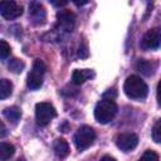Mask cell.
Returning a JSON list of instances; mask_svg holds the SVG:
<instances>
[{
    "instance_id": "6da1fadb",
    "label": "cell",
    "mask_w": 161,
    "mask_h": 161,
    "mask_svg": "<svg viewBox=\"0 0 161 161\" xmlns=\"http://www.w3.org/2000/svg\"><path fill=\"white\" fill-rule=\"evenodd\" d=\"M123 91L128 98L143 99L148 93V87L138 75H130L125 80Z\"/></svg>"
},
{
    "instance_id": "7a4b0ae2",
    "label": "cell",
    "mask_w": 161,
    "mask_h": 161,
    "mask_svg": "<svg viewBox=\"0 0 161 161\" xmlns=\"http://www.w3.org/2000/svg\"><path fill=\"white\" fill-rule=\"evenodd\" d=\"M117 113V104L112 98H102L94 108V118L102 123H109Z\"/></svg>"
},
{
    "instance_id": "3957f363",
    "label": "cell",
    "mask_w": 161,
    "mask_h": 161,
    "mask_svg": "<svg viewBox=\"0 0 161 161\" xmlns=\"http://www.w3.org/2000/svg\"><path fill=\"white\" fill-rule=\"evenodd\" d=\"M96 140V132L89 126H82L74 135V145L78 151H84Z\"/></svg>"
},
{
    "instance_id": "277c9868",
    "label": "cell",
    "mask_w": 161,
    "mask_h": 161,
    "mask_svg": "<svg viewBox=\"0 0 161 161\" xmlns=\"http://www.w3.org/2000/svg\"><path fill=\"white\" fill-rule=\"evenodd\" d=\"M45 64L43 60L40 59H35V62L33 63V68L28 74V79H26V84L30 89H38L40 88V86L43 84V78H44V73H45Z\"/></svg>"
},
{
    "instance_id": "5b68a950",
    "label": "cell",
    "mask_w": 161,
    "mask_h": 161,
    "mask_svg": "<svg viewBox=\"0 0 161 161\" xmlns=\"http://www.w3.org/2000/svg\"><path fill=\"white\" fill-rule=\"evenodd\" d=\"M57 116L55 108L48 102H40L35 106V119L39 126H47Z\"/></svg>"
},
{
    "instance_id": "8992f818",
    "label": "cell",
    "mask_w": 161,
    "mask_h": 161,
    "mask_svg": "<svg viewBox=\"0 0 161 161\" xmlns=\"http://www.w3.org/2000/svg\"><path fill=\"white\" fill-rule=\"evenodd\" d=\"M75 19L70 10H60L57 13V28L64 33H70L75 26Z\"/></svg>"
},
{
    "instance_id": "52a82bcc",
    "label": "cell",
    "mask_w": 161,
    "mask_h": 161,
    "mask_svg": "<svg viewBox=\"0 0 161 161\" xmlns=\"http://www.w3.org/2000/svg\"><path fill=\"white\" fill-rule=\"evenodd\" d=\"M161 42V31L158 28H152L145 33L141 40V47L145 50H153L160 47Z\"/></svg>"
},
{
    "instance_id": "ba28073f",
    "label": "cell",
    "mask_w": 161,
    "mask_h": 161,
    "mask_svg": "<svg viewBox=\"0 0 161 161\" xmlns=\"http://www.w3.org/2000/svg\"><path fill=\"white\" fill-rule=\"evenodd\" d=\"M23 14V6L15 1H0V15L6 20H13Z\"/></svg>"
},
{
    "instance_id": "9c48e42d",
    "label": "cell",
    "mask_w": 161,
    "mask_h": 161,
    "mask_svg": "<svg viewBox=\"0 0 161 161\" xmlns=\"http://www.w3.org/2000/svg\"><path fill=\"white\" fill-rule=\"evenodd\" d=\"M116 145L119 150L128 152L138 145V136L133 132H123L116 137Z\"/></svg>"
},
{
    "instance_id": "30bf717a",
    "label": "cell",
    "mask_w": 161,
    "mask_h": 161,
    "mask_svg": "<svg viewBox=\"0 0 161 161\" xmlns=\"http://www.w3.org/2000/svg\"><path fill=\"white\" fill-rule=\"evenodd\" d=\"M29 19L34 25H43L47 19V11L44 6L38 1L29 4Z\"/></svg>"
},
{
    "instance_id": "8fae6325",
    "label": "cell",
    "mask_w": 161,
    "mask_h": 161,
    "mask_svg": "<svg viewBox=\"0 0 161 161\" xmlns=\"http://www.w3.org/2000/svg\"><path fill=\"white\" fill-rule=\"evenodd\" d=\"M94 77L93 70L91 69H75L72 74V82L74 84H83L86 80H88L89 78Z\"/></svg>"
},
{
    "instance_id": "7c38bea8",
    "label": "cell",
    "mask_w": 161,
    "mask_h": 161,
    "mask_svg": "<svg viewBox=\"0 0 161 161\" xmlns=\"http://www.w3.org/2000/svg\"><path fill=\"white\" fill-rule=\"evenodd\" d=\"M53 150L59 158H64L69 153V145L64 138H57L53 145Z\"/></svg>"
},
{
    "instance_id": "4fadbf2b",
    "label": "cell",
    "mask_w": 161,
    "mask_h": 161,
    "mask_svg": "<svg viewBox=\"0 0 161 161\" xmlns=\"http://www.w3.org/2000/svg\"><path fill=\"white\" fill-rule=\"evenodd\" d=\"M15 152V147L8 142H0V161L9 160Z\"/></svg>"
},
{
    "instance_id": "5bb4252c",
    "label": "cell",
    "mask_w": 161,
    "mask_h": 161,
    "mask_svg": "<svg viewBox=\"0 0 161 161\" xmlns=\"http://www.w3.org/2000/svg\"><path fill=\"white\" fill-rule=\"evenodd\" d=\"M4 116L6 119H9L10 122L13 123H16L19 119H20V116H21V112L20 109L16 107V106H13V107H8L4 109Z\"/></svg>"
},
{
    "instance_id": "9a60e30c",
    "label": "cell",
    "mask_w": 161,
    "mask_h": 161,
    "mask_svg": "<svg viewBox=\"0 0 161 161\" xmlns=\"http://www.w3.org/2000/svg\"><path fill=\"white\" fill-rule=\"evenodd\" d=\"M11 92H13L11 82L6 78H1L0 79V99H5V98L10 97Z\"/></svg>"
},
{
    "instance_id": "2e32d148",
    "label": "cell",
    "mask_w": 161,
    "mask_h": 161,
    "mask_svg": "<svg viewBox=\"0 0 161 161\" xmlns=\"http://www.w3.org/2000/svg\"><path fill=\"white\" fill-rule=\"evenodd\" d=\"M136 67H137V70L141 72V73H143L145 75H151L153 73V69H155L156 64H153V63H151L148 60L141 59V60H138V63H137Z\"/></svg>"
},
{
    "instance_id": "e0dca14e",
    "label": "cell",
    "mask_w": 161,
    "mask_h": 161,
    "mask_svg": "<svg viewBox=\"0 0 161 161\" xmlns=\"http://www.w3.org/2000/svg\"><path fill=\"white\" fill-rule=\"evenodd\" d=\"M8 65H9V69H10L11 72H14V73H21L23 69H24V67H25L24 62H23L21 59H18V58L11 59Z\"/></svg>"
},
{
    "instance_id": "ac0fdd59",
    "label": "cell",
    "mask_w": 161,
    "mask_h": 161,
    "mask_svg": "<svg viewBox=\"0 0 161 161\" xmlns=\"http://www.w3.org/2000/svg\"><path fill=\"white\" fill-rule=\"evenodd\" d=\"M152 138L156 143H160L161 142V121L157 119L153 128H152Z\"/></svg>"
},
{
    "instance_id": "d6986e66",
    "label": "cell",
    "mask_w": 161,
    "mask_h": 161,
    "mask_svg": "<svg viewBox=\"0 0 161 161\" xmlns=\"http://www.w3.org/2000/svg\"><path fill=\"white\" fill-rule=\"evenodd\" d=\"M138 161H158V155L152 150H147L143 152Z\"/></svg>"
},
{
    "instance_id": "ffe728a7",
    "label": "cell",
    "mask_w": 161,
    "mask_h": 161,
    "mask_svg": "<svg viewBox=\"0 0 161 161\" xmlns=\"http://www.w3.org/2000/svg\"><path fill=\"white\" fill-rule=\"evenodd\" d=\"M10 54V45L5 40H0V59L8 58Z\"/></svg>"
},
{
    "instance_id": "44dd1931",
    "label": "cell",
    "mask_w": 161,
    "mask_h": 161,
    "mask_svg": "<svg viewBox=\"0 0 161 161\" xmlns=\"http://www.w3.org/2000/svg\"><path fill=\"white\" fill-rule=\"evenodd\" d=\"M6 135H8V128L4 125V122L0 121V137H5Z\"/></svg>"
},
{
    "instance_id": "7402d4cb",
    "label": "cell",
    "mask_w": 161,
    "mask_h": 161,
    "mask_svg": "<svg viewBox=\"0 0 161 161\" xmlns=\"http://www.w3.org/2000/svg\"><path fill=\"white\" fill-rule=\"evenodd\" d=\"M101 161H116V158H114V157H112V156L106 155V156H103V157H102V160H101Z\"/></svg>"
},
{
    "instance_id": "603a6c76",
    "label": "cell",
    "mask_w": 161,
    "mask_h": 161,
    "mask_svg": "<svg viewBox=\"0 0 161 161\" xmlns=\"http://www.w3.org/2000/svg\"><path fill=\"white\" fill-rule=\"evenodd\" d=\"M67 1H60V3H53V5H57V6H62V5H65Z\"/></svg>"
},
{
    "instance_id": "cb8c5ba5",
    "label": "cell",
    "mask_w": 161,
    "mask_h": 161,
    "mask_svg": "<svg viewBox=\"0 0 161 161\" xmlns=\"http://www.w3.org/2000/svg\"><path fill=\"white\" fill-rule=\"evenodd\" d=\"M18 161H24V160H18Z\"/></svg>"
}]
</instances>
